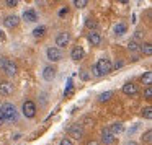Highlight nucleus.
I'll use <instances>...</instances> for the list:
<instances>
[{
  "label": "nucleus",
  "mask_w": 152,
  "mask_h": 145,
  "mask_svg": "<svg viewBox=\"0 0 152 145\" xmlns=\"http://www.w3.org/2000/svg\"><path fill=\"white\" fill-rule=\"evenodd\" d=\"M0 112H2L5 121H12V122L17 121V108L12 103H4L2 108H0Z\"/></svg>",
  "instance_id": "obj_1"
},
{
  "label": "nucleus",
  "mask_w": 152,
  "mask_h": 145,
  "mask_svg": "<svg viewBox=\"0 0 152 145\" xmlns=\"http://www.w3.org/2000/svg\"><path fill=\"white\" fill-rule=\"evenodd\" d=\"M95 69H96V72L100 73V77H102V75H108V73L113 70V64H111V60H110V59L103 57V59H100L98 62H96Z\"/></svg>",
  "instance_id": "obj_2"
},
{
  "label": "nucleus",
  "mask_w": 152,
  "mask_h": 145,
  "mask_svg": "<svg viewBox=\"0 0 152 145\" xmlns=\"http://www.w3.org/2000/svg\"><path fill=\"white\" fill-rule=\"evenodd\" d=\"M36 104H34V101H31V99H26V101L23 103V106H21V112H23L25 117L31 119L36 116Z\"/></svg>",
  "instance_id": "obj_3"
},
{
  "label": "nucleus",
  "mask_w": 152,
  "mask_h": 145,
  "mask_svg": "<svg viewBox=\"0 0 152 145\" xmlns=\"http://www.w3.org/2000/svg\"><path fill=\"white\" fill-rule=\"evenodd\" d=\"M46 57L51 60V62H59L61 59H62V51L61 49H57L56 46H51V47H48L46 49Z\"/></svg>",
  "instance_id": "obj_4"
},
{
  "label": "nucleus",
  "mask_w": 152,
  "mask_h": 145,
  "mask_svg": "<svg viewBox=\"0 0 152 145\" xmlns=\"http://www.w3.org/2000/svg\"><path fill=\"white\" fill-rule=\"evenodd\" d=\"M69 43H70V34L66 33V31H62V33H59L56 36V47H57V49L69 46Z\"/></svg>",
  "instance_id": "obj_5"
},
{
  "label": "nucleus",
  "mask_w": 152,
  "mask_h": 145,
  "mask_svg": "<svg viewBox=\"0 0 152 145\" xmlns=\"http://www.w3.org/2000/svg\"><path fill=\"white\" fill-rule=\"evenodd\" d=\"M56 73H57V69L54 65H46L43 69V78L46 80V82H53V80L56 78Z\"/></svg>",
  "instance_id": "obj_6"
},
{
  "label": "nucleus",
  "mask_w": 152,
  "mask_h": 145,
  "mask_svg": "<svg viewBox=\"0 0 152 145\" xmlns=\"http://www.w3.org/2000/svg\"><path fill=\"white\" fill-rule=\"evenodd\" d=\"M4 25H5V28L13 30V28H17L20 25V17H17V15H7L4 20Z\"/></svg>",
  "instance_id": "obj_7"
},
{
  "label": "nucleus",
  "mask_w": 152,
  "mask_h": 145,
  "mask_svg": "<svg viewBox=\"0 0 152 145\" xmlns=\"http://www.w3.org/2000/svg\"><path fill=\"white\" fill-rule=\"evenodd\" d=\"M13 93V83L12 82H0V96H10Z\"/></svg>",
  "instance_id": "obj_8"
},
{
  "label": "nucleus",
  "mask_w": 152,
  "mask_h": 145,
  "mask_svg": "<svg viewBox=\"0 0 152 145\" xmlns=\"http://www.w3.org/2000/svg\"><path fill=\"white\" fill-rule=\"evenodd\" d=\"M137 85L136 83H132V82H128V83H124L123 85V93L124 95H128V96H134V95H137Z\"/></svg>",
  "instance_id": "obj_9"
},
{
  "label": "nucleus",
  "mask_w": 152,
  "mask_h": 145,
  "mask_svg": "<svg viewBox=\"0 0 152 145\" xmlns=\"http://www.w3.org/2000/svg\"><path fill=\"white\" fill-rule=\"evenodd\" d=\"M23 20L26 21V23H34V21H38V13L36 10H33V8H28V10L23 12Z\"/></svg>",
  "instance_id": "obj_10"
},
{
  "label": "nucleus",
  "mask_w": 152,
  "mask_h": 145,
  "mask_svg": "<svg viewBox=\"0 0 152 145\" xmlns=\"http://www.w3.org/2000/svg\"><path fill=\"white\" fill-rule=\"evenodd\" d=\"M70 57H72V60H75V62L82 60L83 57H85V51H83V47L75 46V47L72 49V52H70Z\"/></svg>",
  "instance_id": "obj_11"
},
{
  "label": "nucleus",
  "mask_w": 152,
  "mask_h": 145,
  "mask_svg": "<svg viewBox=\"0 0 152 145\" xmlns=\"http://www.w3.org/2000/svg\"><path fill=\"white\" fill-rule=\"evenodd\" d=\"M102 142H103L105 145H111L113 142H115V135L110 132L108 127H105V129L102 130Z\"/></svg>",
  "instance_id": "obj_12"
},
{
  "label": "nucleus",
  "mask_w": 152,
  "mask_h": 145,
  "mask_svg": "<svg viewBox=\"0 0 152 145\" xmlns=\"http://www.w3.org/2000/svg\"><path fill=\"white\" fill-rule=\"evenodd\" d=\"M69 134L72 135L74 138H82L83 137V127L79 124H74L69 127Z\"/></svg>",
  "instance_id": "obj_13"
},
{
  "label": "nucleus",
  "mask_w": 152,
  "mask_h": 145,
  "mask_svg": "<svg viewBox=\"0 0 152 145\" xmlns=\"http://www.w3.org/2000/svg\"><path fill=\"white\" fill-rule=\"evenodd\" d=\"M4 72L7 73L8 77H13L15 73L18 72L17 64H15V62H12V60H7V64H5V67H4Z\"/></svg>",
  "instance_id": "obj_14"
},
{
  "label": "nucleus",
  "mask_w": 152,
  "mask_h": 145,
  "mask_svg": "<svg viewBox=\"0 0 152 145\" xmlns=\"http://www.w3.org/2000/svg\"><path fill=\"white\" fill-rule=\"evenodd\" d=\"M126 31H128V26H126L124 23H116L115 26H113V33H115L116 36H123Z\"/></svg>",
  "instance_id": "obj_15"
},
{
  "label": "nucleus",
  "mask_w": 152,
  "mask_h": 145,
  "mask_svg": "<svg viewBox=\"0 0 152 145\" xmlns=\"http://www.w3.org/2000/svg\"><path fill=\"white\" fill-rule=\"evenodd\" d=\"M88 43L93 44V46H100V43H102V36H100L98 33H90L88 34Z\"/></svg>",
  "instance_id": "obj_16"
},
{
  "label": "nucleus",
  "mask_w": 152,
  "mask_h": 145,
  "mask_svg": "<svg viewBox=\"0 0 152 145\" xmlns=\"http://www.w3.org/2000/svg\"><path fill=\"white\" fill-rule=\"evenodd\" d=\"M46 30H48V28L44 26V25H39V26H36L33 30V36L34 38H43L44 34H46Z\"/></svg>",
  "instance_id": "obj_17"
},
{
  "label": "nucleus",
  "mask_w": 152,
  "mask_h": 145,
  "mask_svg": "<svg viewBox=\"0 0 152 145\" xmlns=\"http://www.w3.org/2000/svg\"><path fill=\"white\" fill-rule=\"evenodd\" d=\"M108 129H110V132H111L113 135H116V134H121L123 129H124V125H123L121 122H115V124H113L111 127H108Z\"/></svg>",
  "instance_id": "obj_18"
},
{
  "label": "nucleus",
  "mask_w": 152,
  "mask_h": 145,
  "mask_svg": "<svg viewBox=\"0 0 152 145\" xmlns=\"http://www.w3.org/2000/svg\"><path fill=\"white\" fill-rule=\"evenodd\" d=\"M139 49L142 51L144 56H152V44L151 43H142L141 46H139Z\"/></svg>",
  "instance_id": "obj_19"
},
{
  "label": "nucleus",
  "mask_w": 152,
  "mask_h": 145,
  "mask_svg": "<svg viewBox=\"0 0 152 145\" xmlns=\"http://www.w3.org/2000/svg\"><path fill=\"white\" fill-rule=\"evenodd\" d=\"M141 80H142V83H144V85L151 86V83H152V72H145L144 75L141 77Z\"/></svg>",
  "instance_id": "obj_20"
},
{
  "label": "nucleus",
  "mask_w": 152,
  "mask_h": 145,
  "mask_svg": "<svg viewBox=\"0 0 152 145\" xmlns=\"http://www.w3.org/2000/svg\"><path fill=\"white\" fill-rule=\"evenodd\" d=\"M74 93V82L72 80H69V82H67V86H66V91H64V95L66 96H70Z\"/></svg>",
  "instance_id": "obj_21"
},
{
  "label": "nucleus",
  "mask_w": 152,
  "mask_h": 145,
  "mask_svg": "<svg viewBox=\"0 0 152 145\" xmlns=\"http://www.w3.org/2000/svg\"><path fill=\"white\" fill-rule=\"evenodd\" d=\"M152 140V132L151 130H145L144 134H142V142H145V144H151Z\"/></svg>",
  "instance_id": "obj_22"
},
{
  "label": "nucleus",
  "mask_w": 152,
  "mask_h": 145,
  "mask_svg": "<svg viewBox=\"0 0 152 145\" xmlns=\"http://www.w3.org/2000/svg\"><path fill=\"white\" fill-rule=\"evenodd\" d=\"M142 116H144L145 119H151L152 117V106H145L144 111H142Z\"/></svg>",
  "instance_id": "obj_23"
},
{
  "label": "nucleus",
  "mask_w": 152,
  "mask_h": 145,
  "mask_svg": "<svg viewBox=\"0 0 152 145\" xmlns=\"http://www.w3.org/2000/svg\"><path fill=\"white\" fill-rule=\"evenodd\" d=\"M111 95H113V93L111 91H105V93H102V95H100V101H102V103H105V101H108V99L110 98H111Z\"/></svg>",
  "instance_id": "obj_24"
},
{
  "label": "nucleus",
  "mask_w": 152,
  "mask_h": 145,
  "mask_svg": "<svg viewBox=\"0 0 152 145\" xmlns=\"http://www.w3.org/2000/svg\"><path fill=\"white\" fill-rule=\"evenodd\" d=\"M128 49L131 51V52H137V51H139V44L136 43V41H131V43L128 44Z\"/></svg>",
  "instance_id": "obj_25"
},
{
  "label": "nucleus",
  "mask_w": 152,
  "mask_h": 145,
  "mask_svg": "<svg viewBox=\"0 0 152 145\" xmlns=\"http://www.w3.org/2000/svg\"><path fill=\"white\" fill-rule=\"evenodd\" d=\"M87 0H74V5H75L77 8H83V7H87Z\"/></svg>",
  "instance_id": "obj_26"
},
{
  "label": "nucleus",
  "mask_w": 152,
  "mask_h": 145,
  "mask_svg": "<svg viewBox=\"0 0 152 145\" xmlns=\"http://www.w3.org/2000/svg\"><path fill=\"white\" fill-rule=\"evenodd\" d=\"M18 4H20V2H18V0H7V2H5V5H7V7H10V8L17 7Z\"/></svg>",
  "instance_id": "obj_27"
},
{
  "label": "nucleus",
  "mask_w": 152,
  "mask_h": 145,
  "mask_svg": "<svg viewBox=\"0 0 152 145\" xmlns=\"http://www.w3.org/2000/svg\"><path fill=\"white\" fill-rule=\"evenodd\" d=\"M67 13H69V8H67V7H62V8L59 10V18H64Z\"/></svg>",
  "instance_id": "obj_28"
},
{
  "label": "nucleus",
  "mask_w": 152,
  "mask_h": 145,
  "mask_svg": "<svg viewBox=\"0 0 152 145\" xmlns=\"http://www.w3.org/2000/svg\"><path fill=\"white\" fill-rule=\"evenodd\" d=\"M144 96H145L147 99H151V98H152V88H151V86H147V88L144 90Z\"/></svg>",
  "instance_id": "obj_29"
},
{
  "label": "nucleus",
  "mask_w": 152,
  "mask_h": 145,
  "mask_svg": "<svg viewBox=\"0 0 152 145\" xmlns=\"http://www.w3.org/2000/svg\"><path fill=\"white\" fill-rule=\"evenodd\" d=\"M123 65H124V62H123V60H116L115 65H113V70H115V69H121Z\"/></svg>",
  "instance_id": "obj_30"
},
{
  "label": "nucleus",
  "mask_w": 152,
  "mask_h": 145,
  "mask_svg": "<svg viewBox=\"0 0 152 145\" xmlns=\"http://www.w3.org/2000/svg\"><path fill=\"white\" fill-rule=\"evenodd\" d=\"M7 60L8 59H5V57H0V69L4 70V67H5V64H7Z\"/></svg>",
  "instance_id": "obj_31"
},
{
  "label": "nucleus",
  "mask_w": 152,
  "mask_h": 145,
  "mask_svg": "<svg viewBox=\"0 0 152 145\" xmlns=\"http://www.w3.org/2000/svg\"><path fill=\"white\" fill-rule=\"evenodd\" d=\"M59 145H74L72 142L69 140V138H62V140H61V144Z\"/></svg>",
  "instance_id": "obj_32"
},
{
  "label": "nucleus",
  "mask_w": 152,
  "mask_h": 145,
  "mask_svg": "<svg viewBox=\"0 0 152 145\" xmlns=\"http://www.w3.org/2000/svg\"><path fill=\"white\" fill-rule=\"evenodd\" d=\"M87 26H88V28H95L96 26V23H95V21H93V20H87Z\"/></svg>",
  "instance_id": "obj_33"
},
{
  "label": "nucleus",
  "mask_w": 152,
  "mask_h": 145,
  "mask_svg": "<svg viewBox=\"0 0 152 145\" xmlns=\"http://www.w3.org/2000/svg\"><path fill=\"white\" fill-rule=\"evenodd\" d=\"M5 39H7V36H5V33H4V31L0 30V41H2V43H4Z\"/></svg>",
  "instance_id": "obj_34"
},
{
  "label": "nucleus",
  "mask_w": 152,
  "mask_h": 145,
  "mask_svg": "<svg viewBox=\"0 0 152 145\" xmlns=\"http://www.w3.org/2000/svg\"><path fill=\"white\" fill-rule=\"evenodd\" d=\"M4 122H5V119H4V116H2V112H0V125H4Z\"/></svg>",
  "instance_id": "obj_35"
},
{
  "label": "nucleus",
  "mask_w": 152,
  "mask_h": 145,
  "mask_svg": "<svg viewBox=\"0 0 152 145\" xmlns=\"http://www.w3.org/2000/svg\"><path fill=\"white\" fill-rule=\"evenodd\" d=\"M92 70H93V73H95V75H96V77H100V73H98V72H96V69H95V65H93V67H92Z\"/></svg>",
  "instance_id": "obj_36"
},
{
  "label": "nucleus",
  "mask_w": 152,
  "mask_h": 145,
  "mask_svg": "<svg viewBox=\"0 0 152 145\" xmlns=\"http://www.w3.org/2000/svg\"><path fill=\"white\" fill-rule=\"evenodd\" d=\"M87 145H100V144H98V142H93V140H92V142H88Z\"/></svg>",
  "instance_id": "obj_37"
},
{
  "label": "nucleus",
  "mask_w": 152,
  "mask_h": 145,
  "mask_svg": "<svg viewBox=\"0 0 152 145\" xmlns=\"http://www.w3.org/2000/svg\"><path fill=\"white\" fill-rule=\"evenodd\" d=\"M128 145H137L136 142H128Z\"/></svg>",
  "instance_id": "obj_38"
}]
</instances>
